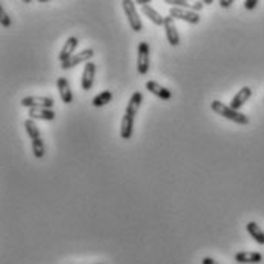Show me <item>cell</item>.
Segmentation results:
<instances>
[{
  "instance_id": "obj_1",
  "label": "cell",
  "mask_w": 264,
  "mask_h": 264,
  "mask_svg": "<svg viewBox=\"0 0 264 264\" xmlns=\"http://www.w3.org/2000/svg\"><path fill=\"white\" fill-rule=\"evenodd\" d=\"M210 108H212V111L217 112L218 116H221V117H224V119H228L237 125H243V126L249 125V117L246 114L232 109L231 106H228V104H224L220 100H214L212 103H210Z\"/></svg>"
},
{
  "instance_id": "obj_2",
  "label": "cell",
  "mask_w": 264,
  "mask_h": 264,
  "mask_svg": "<svg viewBox=\"0 0 264 264\" xmlns=\"http://www.w3.org/2000/svg\"><path fill=\"white\" fill-rule=\"evenodd\" d=\"M150 66V48L147 42H141L137 49V71L140 76H146Z\"/></svg>"
},
{
  "instance_id": "obj_3",
  "label": "cell",
  "mask_w": 264,
  "mask_h": 264,
  "mask_svg": "<svg viewBox=\"0 0 264 264\" xmlns=\"http://www.w3.org/2000/svg\"><path fill=\"white\" fill-rule=\"evenodd\" d=\"M122 7H123V11H125L126 17H128V22H129L131 29L135 31V32H141L143 23H141V19L138 16V11L135 8V2H132V0H123Z\"/></svg>"
},
{
  "instance_id": "obj_4",
  "label": "cell",
  "mask_w": 264,
  "mask_h": 264,
  "mask_svg": "<svg viewBox=\"0 0 264 264\" xmlns=\"http://www.w3.org/2000/svg\"><path fill=\"white\" fill-rule=\"evenodd\" d=\"M22 106L32 109V108H46V109H52L54 106V98L52 97H37V95H29V97H23L20 101Z\"/></svg>"
},
{
  "instance_id": "obj_5",
  "label": "cell",
  "mask_w": 264,
  "mask_h": 264,
  "mask_svg": "<svg viewBox=\"0 0 264 264\" xmlns=\"http://www.w3.org/2000/svg\"><path fill=\"white\" fill-rule=\"evenodd\" d=\"M94 57V49L92 48H88V49H83L82 52H77V54H74L71 59H68L66 62H62V69H71L80 63H88L89 59Z\"/></svg>"
},
{
  "instance_id": "obj_6",
  "label": "cell",
  "mask_w": 264,
  "mask_h": 264,
  "mask_svg": "<svg viewBox=\"0 0 264 264\" xmlns=\"http://www.w3.org/2000/svg\"><path fill=\"white\" fill-rule=\"evenodd\" d=\"M169 16L172 19H180L183 22H187L191 25H197L200 23V14L198 13H194L191 10H183V8H171L169 10Z\"/></svg>"
},
{
  "instance_id": "obj_7",
  "label": "cell",
  "mask_w": 264,
  "mask_h": 264,
  "mask_svg": "<svg viewBox=\"0 0 264 264\" xmlns=\"http://www.w3.org/2000/svg\"><path fill=\"white\" fill-rule=\"evenodd\" d=\"M95 63L92 62H88L85 63V68H83V72H82V80H80V86L83 91H89L94 85V77H95Z\"/></svg>"
},
{
  "instance_id": "obj_8",
  "label": "cell",
  "mask_w": 264,
  "mask_h": 264,
  "mask_svg": "<svg viewBox=\"0 0 264 264\" xmlns=\"http://www.w3.org/2000/svg\"><path fill=\"white\" fill-rule=\"evenodd\" d=\"M252 97V89L249 88V86H243L237 94H235V97L231 100V104L229 106L232 108V109H235V111H240L244 104L247 103V100Z\"/></svg>"
},
{
  "instance_id": "obj_9",
  "label": "cell",
  "mask_w": 264,
  "mask_h": 264,
  "mask_svg": "<svg viewBox=\"0 0 264 264\" xmlns=\"http://www.w3.org/2000/svg\"><path fill=\"white\" fill-rule=\"evenodd\" d=\"M165 32H166V39L169 42L171 46H178L180 45V34L177 31V26L174 23V19L171 16L165 17Z\"/></svg>"
},
{
  "instance_id": "obj_10",
  "label": "cell",
  "mask_w": 264,
  "mask_h": 264,
  "mask_svg": "<svg viewBox=\"0 0 264 264\" xmlns=\"http://www.w3.org/2000/svg\"><path fill=\"white\" fill-rule=\"evenodd\" d=\"M144 86H146V89H147L149 92H152V94H154L155 97H158V98H162V100H171V98H172V91H169L168 88L162 86L160 83L149 80V82H146Z\"/></svg>"
},
{
  "instance_id": "obj_11",
  "label": "cell",
  "mask_w": 264,
  "mask_h": 264,
  "mask_svg": "<svg viewBox=\"0 0 264 264\" xmlns=\"http://www.w3.org/2000/svg\"><path fill=\"white\" fill-rule=\"evenodd\" d=\"M57 89H59V94H60V100L65 104H71L72 100H74V95H72L69 82L65 77H59L57 79Z\"/></svg>"
},
{
  "instance_id": "obj_12",
  "label": "cell",
  "mask_w": 264,
  "mask_h": 264,
  "mask_svg": "<svg viewBox=\"0 0 264 264\" xmlns=\"http://www.w3.org/2000/svg\"><path fill=\"white\" fill-rule=\"evenodd\" d=\"M79 46V39L77 37H69L66 42H65V45H63V48L60 49V52H59V59H60V62H66L68 59H71L72 56H74V51H76V48Z\"/></svg>"
},
{
  "instance_id": "obj_13",
  "label": "cell",
  "mask_w": 264,
  "mask_h": 264,
  "mask_svg": "<svg viewBox=\"0 0 264 264\" xmlns=\"http://www.w3.org/2000/svg\"><path fill=\"white\" fill-rule=\"evenodd\" d=\"M235 261L240 262V264H258V262L262 261V255L259 252L243 250V252L235 253Z\"/></svg>"
},
{
  "instance_id": "obj_14",
  "label": "cell",
  "mask_w": 264,
  "mask_h": 264,
  "mask_svg": "<svg viewBox=\"0 0 264 264\" xmlns=\"http://www.w3.org/2000/svg\"><path fill=\"white\" fill-rule=\"evenodd\" d=\"M28 116L31 120H45V122H52L56 119V112L46 108H32L28 111Z\"/></svg>"
},
{
  "instance_id": "obj_15",
  "label": "cell",
  "mask_w": 264,
  "mask_h": 264,
  "mask_svg": "<svg viewBox=\"0 0 264 264\" xmlns=\"http://www.w3.org/2000/svg\"><path fill=\"white\" fill-rule=\"evenodd\" d=\"M134 122H135V117H132L131 114L125 112L123 114V119H122V126H120V137L123 140H129L132 137V132H134Z\"/></svg>"
},
{
  "instance_id": "obj_16",
  "label": "cell",
  "mask_w": 264,
  "mask_h": 264,
  "mask_svg": "<svg viewBox=\"0 0 264 264\" xmlns=\"http://www.w3.org/2000/svg\"><path fill=\"white\" fill-rule=\"evenodd\" d=\"M141 103H143V94L138 92V91H135V92L131 95L129 101H128V106H126V111H125V112H128V114H131L132 117H135V116L138 114V109H140V106H141Z\"/></svg>"
},
{
  "instance_id": "obj_17",
  "label": "cell",
  "mask_w": 264,
  "mask_h": 264,
  "mask_svg": "<svg viewBox=\"0 0 264 264\" xmlns=\"http://www.w3.org/2000/svg\"><path fill=\"white\" fill-rule=\"evenodd\" d=\"M141 11H143V14L154 23V25H157V26H162V25H165V17L158 13V11H155L150 5H146V7H141Z\"/></svg>"
},
{
  "instance_id": "obj_18",
  "label": "cell",
  "mask_w": 264,
  "mask_h": 264,
  "mask_svg": "<svg viewBox=\"0 0 264 264\" xmlns=\"http://www.w3.org/2000/svg\"><path fill=\"white\" fill-rule=\"evenodd\" d=\"M246 231H247V234H249L258 244L264 246V231H262L255 221H249V223L246 224Z\"/></svg>"
},
{
  "instance_id": "obj_19",
  "label": "cell",
  "mask_w": 264,
  "mask_h": 264,
  "mask_svg": "<svg viewBox=\"0 0 264 264\" xmlns=\"http://www.w3.org/2000/svg\"><path fill=\"white\" fill-rule=\"evenodd\" d=\"M111 100H112V92L109 89H106V91H101L100 94H97L92 98V104H94V108H101L104 104L111 103Z\"/></svg>"
},
{
  "instance_id": "obj_20",
  "label": "cell",
  "mask_w": 264,
  "mask_h": 264,
  "mask_svg": "<svg viewBox=\"0 0 264 264\" xmlns=\"http://www.w3.org/2000/svg\"><path fill=\"white\" fill-rule=\"evenodd\" d=\"M23 126H25V131H26V134L29 135V138H31V140H35V138H40V137H42L40 129H39V126H37L35 120L28 119V120H25Z\"/></svg>"
},
{
  "instance_id": "obj_21",
  "label": "cell",
  "mask_w": 264,
  "mask_h": 264,
  "mask_svg": "<svg viewBox=\"0 0 264 264\" xmlns=\"http://www.w3.org/2000/svg\"><path fill=\"white\" fill-rule=\"evenodd\" d=\"M31 146H32V154L35 158H43L45 157V143L40 138H35V140H31Z\"/></svg>"
},
{
  "instance_id": "obj_22",
  "label": "cell",
  "mask_w": 264,
  "mask_h": 264,
  "mask_svg": "<svg viewBox=\"0 0 264 264\" xmlns=\"http://www.w3.org/2000/svg\"><path fill=\"white\" fill-rule=\"evenodd\" d=\"M0 23H2L4 28H10L13 25V20H11L10 14L7 13V10L2 7V4H0Z\"/></svg>"
},
{
  "instance_id": "obj_23",
  "label": "cell",
  "mask_w": 264,
  "mask_h": 264,
  "mask_svg": "<svg viewBox=\"0 0 264 264\" xmlns=\"http://www.w3.org/2000/svg\"><path fill=\"white\" fill-rule=\"evenodd\" d=\"M168 5H174V8H183V10H191V4L186 0H166Z\"/></svg>"
},
{
  "instance_id": "obj_24",
  "label": "cell",
  "mask_w": 264,
  "mask_h": 264,
  "mask_svg": "<svg viewBox=\"0 0 264 264\" xmlns=\"http://www.w3.org/2000/svg\"><path fill=\"white\" fill-rule=\"evenodd\" d=\"M256 5H258V0H246L244 2V8L246 10H255L256 8Z\"/></svg>"
},
{
  "instance_id": "obj_25",
  "label": "cell",
  "mask_w": 264,
  "mask_h": 264,
  "mask_svg": "<svg viewBox=\"0 0 264 264\" xmlns=\"http://www.w3.org/2000/svg\"><path fill=\"white\" fill-rule=\"evenodd\" d=\"M201 264H221V262H218L217 259H214V258H210V256H206V258H203Z\"/></svg>"
},
{
  "instance_id": "obj_26",
  "label": "cell",
  "mask_w": 264,
  "mask_h": 264,
  "mask_svg": "<svg viewBox=\"0 0 264 264\" xmlns=\"http://www.w3.org/2000/svg\"><path fill=\"white\" fill-rule=\"evenodd\" d=\"M203 2H195V4H192V7H191V11H194V13H197V11H200V10H203Z\"/></svg>"
},
{
  "instance_id": "obj_27",
  "label": "cell",
  "mask_w": 264,
  "mask_h": 264,
  "mask_svg": "<svg viewBox=\"0 0 264 264\" xmlns=\"http://www.w3.org/2000/svg\"><path fill=\"white\" fill-rule=\"evenodd\" d=\"M234 4V0H220V7L221 8H229Z\"/></svg>"
},
{
  "instance_id": "obj_28",
  "label": "cell",
  "mask_w": 264,
  "mask_h": 264,
  "mask_svg": "<svg viewBox=\"0 0 264 264\" xmlns=\"http://www.w3.org/2000/svg\"><path fill=\"white\" fill-rule=\"evenodd\" d=\"M92 264H101V262H92Z\"/></svg>"
}]
</instances>
